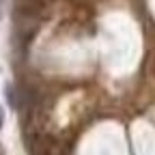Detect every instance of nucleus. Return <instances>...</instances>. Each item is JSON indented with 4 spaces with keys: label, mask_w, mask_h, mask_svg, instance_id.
Instances as JSON below:
<instances>
[{
    "label": "nucleus",
    "mask_w": 155,
    "mask_h": 155,
    "mask_svg": "<svg viewBox=\"0 0 155 155\" xmlns=\"http://www.w3.org/2000/svg\"><path fill=\"white\" fill-rule=\"evenodd\" d=\"M2 123H5V114H2V108H0V127H2Z\"/></svg>",
    "instance_id": "obj_1"
}]
</instances>
